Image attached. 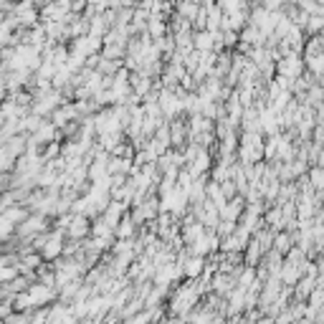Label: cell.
Returning a JSON list of instances; mask_svg holds the SVG:
<instances>
[{
  "label": "cell",
  "instance_id": "1",
  "mask_svg": "<svg viewBox=\"0 0 324 324\" xmlns=\"http://www.w3.org/2000/svg\"><path fill=\"white\" fill-rule=\"evenodd\" d=\"M162 15H152L147 20V26H149V33H152L155 38H162V33H165V23H162Z\"/></svg>",
  "mask_w": 324,
  "mask_h": 324
},
{
  "label": "cell",
  "instance_id": "2",
  "mask_svg": "<svg viewBox=\"0 0 324 324\" xmlns=\"http://www.w3.org/2000/svg\"><path fill=\"white\" fill-rule=\"evenodd\" d=\"M213 41H218V38H215V33H198L195 36V48L198 51H208L213 46Z\"/></svg>",
  "mask_w": 324,
  "mask_h": 324
},
{
  "label": "cell",
  "instance_id": "3",
  "mask_svg": "<svg viewBox=\"0 0 324 324\" xmlns=\"http://www.w3.org/2000/svg\"><path fill=\"white\" fill-rule=\"evenodd\" d=\"M278 69H281V74H296V71H299V58H296V56L284 58V63H281Z\"/></svg>",
  "mask_w": 324,
  "mask_h": 324
}]
</instances>
